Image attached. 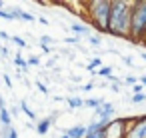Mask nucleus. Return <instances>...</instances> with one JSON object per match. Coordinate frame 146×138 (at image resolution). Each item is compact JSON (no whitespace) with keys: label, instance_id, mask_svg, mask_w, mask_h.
<instances>
[{"label":"nucleus","instance_id":"4c0bfd02","mask_svg":"<svg viewBox=\"0 0 146 138\" xmlns=\"http://www.w3.org/2000/svg\"><path fill=\"white\" fill-rule=\"evenodd\" d=\"M68 78H70V80H72V82H76V84H78V82H80V76H68Z\"/></svg>","mask_w":146,"mask_h":138},{"label":"nucleus","instance_id":"58836bf2","mask_svg":"<svg viewBox=\"0 0 146 138\" xmlns=\"http://www.w3.org/2000/svg\"><path fill=\"white\" fill-rule=\"evenodd\" d=\"M62 100H66V98H62L60 94H56V96H54V102H62Z\"/></svg>","mask_w":146,"mask_h":138},{"label":"nucleus","instance_id":"6ab92c4d","mask_svg":"<svg viewBox=\"0 0 146 138\" xmlns=\"http://www.w3.org/2000/svg\"><path fill=\"white\" fill-rule=\"evenodd\" d=\"M20 20H24V22H34V20H36V16H34V14H30V12H26V10H22V8H20Z\"/></svg>","mask_w":146,"mask_h":138},{"label":"nucleus","instance_id":"c85d7f7f","mask_svg":"<svg viewBox=\"0 0 146 138\" xmlns=\"http://www.w3.org/2000/svg\"><path fill=\"white\" fill-rule=\"evenodd\" d=\"M8 138H18V130H16L14 126H12V128L8 130Z\"/></svg>","mask_w":146,"mask_h":138},{"label":"nucleus","instance_id":"1a4fd4ad","mask_svg":"<svg viewBox=\"0 0 146 138\" xmlns=\"http://www.w3.org/2000/svg\"><path fill=\"white\" fill-rule=\"evenodd\" d=\"M70 32H72L74 36H84V34L90 36V28H88L86 24H80V22H72V24H70Z\"/></svg>","mask_w":146,"mask_h":138},{"label":"nucleus","instance_id":"4be33fe9","mask_svg":"<svg viewBox=\"0 0 146 138\" xmlns=\"http://www.w3.org/2000/svg\"><path fill=\"white\" fill-rule=\"evenodd\" d=\"M36 88H38V90H40V92H42L44 96L48 94V88H46V84H44L42 80H36Z\"/></svg>","mask_w":146,"mask_h":138},{"label":"nucleus","instance_id":"c9c22d12","mask_svg":"<svg viewBox=\"0 0 146 138\" xmlns=\"http://www.w3.org/2000/svg\"><path fill=\"white\" fill-rule=\"evenodd\" d=\"M0 52H2V56H10V52H8V48H6V46L0 48Z\"/></svg>","mask_w":146,"mask_h":138},{"label":"nucleus","instance_id":"cd10ccee","mask_svg":"<svg viewBox=\"0 0 146 138\" xmlns=\"http://www.w3.org/2000/svg\"><path fill=\"white\" fill-rule=\"evenodd\" d=\"M132 92L134 94H144V86L142 84H136V86H132Z\"/></svg>","mask_w":146,"mask_h":138},{"label":"nucleus","instance_id":"f3484780","mask_svg":"<svg viewBox=\"0 0 146 138\" xmlns=\"http://www.w3.org/2000/svg\"><path fill=\"white\" fill-rule=\"evenodd\" d=\"M64 42H66L68 46L78 48V46H80V36H66V38H64Z\"/></svg>","mask_w":146,"mask_h":138},{"label":"nucleus","instance_id":"bb28decb","mask_svg":"<svg viewBox=\"0 0 146 138\" xmlns=\"http://www.w3.org/2000/svg\"><path fill=\"white\" fill-rule=\"evenodd\" d=\"M94 86H96L94 82H86V84H84L80 90H84V92H92V90H94Z\"/></svg>","mask_w":146,"mask_h":138},{"label":"nucleus","instance_id":"e433bc0d","mask_svg":"<svg viewBox=\"0 0 146 138\" xmlns=\"http://www.w3.org/2000/svg\"><path fill=\"white\" fill-rule=\"evenodd\" d=\"M38 22H40V24H44V26H48V20H46L44 16H38Z\"/></svg>","mask_w":146,"mask_h":138},{"label":"nucleus","instance_id":"37998d69","mask_svg":"<svg viewBox=\"0 0 146 138\" xmlns=\"http://www.w3.org/2000/svg\"><path fill=\"white\" fill-rule=\"evenodd\" d=\"M2 6H4V2H2V0H0V8H2Z\"/></svg>","mask_w":146,"mask_h":138},{"label":"nucleus","instance_id":"ddd939ff","mask_svg":"<svg viewBox=\"0 0 146 138\" xmlns=\"http://www.w3.org/2000/svg\"><path fill=\"white\" fill-rule=\"evenodd\" d=\"M20 112H22V114H26V116H28V118H30L32 122L36 120V112L28 108V104H26V100H20Z\"/></svg>","mask_w":146,"mask_h":138},{"label":"nucleus","instance_id":"20e7f679","mask_svg":"<svg viewBox=\"0 0 146 138\" xmlns=\"http://www.w3.org/2000/svg\"><path fill=\"white\" fill-rule=\"evenodd\" d=\"M128 126H130L128 118H116V120L108 122L104 134H106V138H126L128 136Z\"/></svg>","mask_w":146,"mask_h":138},{"label":"nucleus","instance_id":"0eeeda50","mask_svg":"<svg viewBox=\"0 0 146 138\" xmlns=\"http://www.w3.org/2000/svg\"><path fill=\"white\" fill-rule=\"evenodd\" d=\"M62 132H66L70 138H86L88 128H86L84 124H74L72 128H66V130H62Z\"/></svg>","mask_w":146,"mask_h":138},{"label":"nucleus","instance_id":"dca6fc26","mask_svg":"<svg viewBox=\"0 0 146 138\" xmlns=\"http://www.w3.org/2000/svg\"><path fill=\"white\" fill-rule=\"evenodd\" d=\"M10 42H12V44H16L18 48H26V46H28V42H26L24 38H20V36H16V34H14V36L10 38Z\"/></svg>","mask_w":146,"mask_h":138},{"label":"nucleus","instance_id":"79ce46f5","mask_svg":"<svg viewBox=\"0 0 146 138\" xmlns=\"http://www.w3.org/2000/svg\"><path fill=\"white\" fill-rule=\"evenodd\" d=\"M58 138H70V136H68L66 132H60V136H58Z\"/></svg>","mask_w":146,"mask_h":138},{"label":"nucleus","instance_id":"b1692460","mask_svg":"<svg viewBox=\"0 0 146 138\" xmlns=\"http://www.w3.org/2000/svg\"><path fill=\"white\" fill-rule=\"evenodd\" d=\"M28 66H40V58L38 56H30L28 58Z\"/></svg>","mask_w":146,"mask_h":138},{"label":"nucleus","instance_id":"a18cd8bd","mask_svg":"<svg viewBox=\"0 0 146 138\" xmlns=\"http://www.w3.org/2000/svg\"><path fill=\"white\" fill-rule=\"evenodd\" d=\"M144 44H146V42H144Z\"/></svg>","mask_w":146,"mask_h":138},{"label":"nucleus","instance_id":"72a5a7b5","mask_svg":"<svg viewBox=\"0 0 146 138\" xmlns=\"http://www.w3.org/2000/svg\"><path fill=\"white\" fill-rule=\"evenodd\" d=\"M110 90L118 94V92H120V84H110Z\"/></svg>","mask_w":146,"mask_h":138},{"label":"nucleus","instance_id":"f257e3e1","mask_svg":"<svg viewBox=\"0 0 146 138\" xmlns=\"http://www.w3.org/2000/svg\"><path fill=\"white\" fill-rule=\"evenodd\" d=\"M130 22H132V2H128V0H112L108 34L130 40Z\"/></svg>","mask_w":146,"mask_h":138},{"label":"nucleus","instance_id":"6e6552de","mask_svg":"<svg viewBox=\"0 0 146 138\" xmlns=\"http://www.w3.org/2000/svg\"><path fill=\"white\" fill-rule=\"evenodd\" d=\"M54 122L50 120V116H46V118H42V120H38L36 122V132L40 134V136H46V132L50 130V126H52Z\"/></svg>","mask_w":146,"mask_h":138},{"label":"nucleus","instance_id":"f03ea898","mask_svg":"<svg viewBox=\"0 0 146 138\" xmlns=\"http://www.w3.org/2000/svg\"><path fill=\"white\" fill-rule=\"evenodd\" d=\"M84 6H86L88 22H90L100 34H108L110 12H112V0H92V2H84Z\"/></svg>","mask_w":146,"mask_h":138},{"label":"nucleus","instance_id":"5701e85b","mask_svg":"<svg viewBox=\"0 0 146 138\" xmlns=\"http://www.w3.org/2000/svg\"><path fill=\"white\" fill-rule=\"evenodd\" d=\"M146 100V94H132V102L134 104H140V102H144Z\"/></svg>","mask_w":146,"mask_h":138},{"label":"nucleus","instance_id":"aec40b11","mask_svg":"<svg viewBox=\"0 0 146 138\" xmlns=\"http://www.w3.org/2000/svg\"><path fill=\"white\" fill-rule=\"evenodd\" d=\"M98 76H102V78L108 80V78L112 76V66H102V68L98 70Z\"/></svg>","mask_w":146,"mask_h":138},{"label":"nucleus","instance_id":"c03bdc74","mask_svg":"<svg viewBox=\"0 0 146 138\" xmlns=\"http://www.w3.org/2000/svg\"><path fill=\"white\" fill-rule=\"evenodd\" d=\"M0 56H2V52H0Z\"/></svg>","mask_w":146,"mask_h":138},{"label":"nucleus","instance_id":"2f4dec72","mask_svg":"<svg viewBox=\"0 0 146 138\" xmlns=\"http://www.w3.org/2000/svg\"><path fill=\"white\" fill-rule=\"evenodd\" d=\"M4 108H8V106H6V100H4V96L0 94V110H4Z\"/></svg>","mask_w":146,"mask_h":138},{"label":"nucleus","instance_id":"393cba45","mask_svg":"<svg viewBox=\"0 0 146 138\" xmlns=\"http://www.w3.org/2000/svg\"><path fill=\"white\" fill-rule=\"evenodd\" d=\"M56 62H58V56L48 58V60H46V68H54V66H56Z\"/></svg>","mask_w":146,"mask_h":138},{"label":"nucleus","instance_id":"a211bd4d","mask_svg":"<svg viewBox=\"0 0 146 138\" xmlns=\"http://www.w3.org/2000/svg\"><path fill=\"white\" fill-rule=\"evenodd\" d=\"M88 42H90L92 48H100V44H102V40H100L98 34H90V36H88Z\"/></svg>","mask_w":146,"mask_h":138},{"label":"nucleus","instance_id":"9b49d317","mask_svg":"<svg viewBox=\"0 0 146 138\" xmlns=\"http://www.w3.org/2000/svg\"><path fill=\"white\" fill-rule=\"evenodd\" d=\"M66 102H68L70 110H74V108H84V98H80V96H68Z\"/></svg>","mask_w":146,"mask_h":138},{"label":"nucleus","instance_id":"c756f323","mask_svg":"<svg viewBox=\"0 0 146 138\" xmlns=\"http://www.w3.org/2000/svg\"><path fill=\"white\" fill-rule=\"evenodd\" d=\"M122 62H124L126 66H134V62H132V58H130V56H122Z\"/></svg>","mask_w":146,"mask_h":138},{"label":"nucleus","instance_id":"39448f33","mask_svg":"<svg viewBox=\"0 0 146 138\" xmlns=\"http://www.w3.org/2000/svg\"><path fill=\"white\" fill-rule=\"evenodd\" d=\"M128 136L126 138H146V114L138 118H128Z\"/></svg>","mask_w":146,"mask_h":138},{"label":"nucleus","instance_id":"473e14b6","mask_svg":"<svg viewBox=\"0 0 146 138\" xmlns=\"http://www.w3.org/2000/svg\"><path fill=\"white\" fill-rule=\"evenodd\" d=\"M4 82H6V86H8V88H12V78H10L8 74H4Z\"/></svg>","mask_w":146,"mask_h":138},{"label":"nucleus","instance_id":"ea45409f","mask_svg":"<svg viewBox=\"0 0 146 138\" xmlns=\"http://www.w3.org/2000/svg\"><path fill=\"white\" fill-rule=\"evenodd\" d=\"M140 84L146 88V74H144V76H140Z\"/></svg>","mask_w":146,"mask_h":138},{"label":"nucleus","instance_id":"2eb2a0df","mask_svg":"<svg viewBox=\"0 0 146 138\" xmlns=\"http://www.w3.org/2000/svg\"><path fill=\"white\" fill-rule=\"evenodd\" d=\"M52 44H56V40H54L52 36H48V34L40 36V46H48V48H52Z\"/></svg>","mask_w":146,"mask_h":138},{"label":"nucleus","instance_id":"7c9ffc66","mask_svg":"<svg viewBox=\"0 0 146 138\" xmlns=\"http://www.w3.org/2000/svg\"><path fill=\"white\" fill-rule=\"evenodd\" d=\"M0 38H2V40H10L12 36H10L8 32H4V30H0Z\"/></svg>","mask_w":146,"mask_h":138},{"label":"nucleus","instance_id":"a878e982","mask_svg":"<svg viewBox=\"0 0 146 138\" xmlns=\"http://www.w3.org/2000/svg\"><path fill=\"white\" fill-rule=\"evenodd\" d=\"M124 82H126V84H130V86H136V84H138V78H134V76H126V78H124Z\"/></svg>","mask_w":146,"mask_h":138},{"label":"nucleus","instance_id":"4468645a","mask_svg":"<svg viewBox=\"0 0 146 138\" xmlns=\"http://www.w3.org/2000/svg\"><path fill=\"white\" fill-rule=\"evenodd\" d=\"M12 62H14V64H16L18 68H22V70H28V60H24L20 52H16V54H14V58H12Z\"/></svg>","mask_w":146,"mask_h":138},{"label":"nucleus","instance_id":"f704fd0d","mask_svg":"<svg viewBox=\"0 0 146 138\" xmlns=\"http://www.w3.org/2000/svg\"><path fill=\"white\" fill-rule=\"evenodd\" d=\"M18 112H20V106H18V108H16V106H12V108H10V114H12V116H16Z\"/></svg>","mask_w":146,"mask_h":138},{"label":"nucleus","instance_id":"a19ab883","mask_svg":"<svg viewBox=\"0 0 146 138\" xmlns=\"http://www.w3.org/2000/svg\"><path fill=\"white\" fill-rule=\"evenodd\" d=\"M140 58H142V60L146 62V50H142V52H140Z\"/></svg>","mask_w":146,"mask_h":138},{"label":"nucleus","instance_id":"7ed1b4c3","mask_svg":"<svg viewBox=\"0 0 146 138\" xmlns=\"http://www.w3.org/2000/svg\"><path fill=\"white\" fill-rule=\"evenodd\" d=\"M130 42H146V0L132 2V22H130Z\"/></svg>","mask_w":146,"mask_h":138},{"label":"nucleus","instance_id":"423d86ee","mask_svg":"<svg viewBox=\"0 0 146 138\" xmlns=\"http://www.w3.org/2000/svg\"><path fill=\"white\" fill-rule=\"evenodd\" d=\"M94 114H96V118H98V120L110 122V120H112V116H114V104H112V102H104L100 108H96V110H94Z\"/></svg>","mask_w":146,"mask_h":138},{"label":"nucleus","instance_id":"f8f14e48","mask_svg":"<svg viewBox=\"0 0 146 138\" xmlns=\"http://www.w3.org/2000/svg\"><path fill=\"white\" fill-rule=\"evenodd\" d=\"M102 104H104V98H86L84 100V108H92V110L100 108Z\"/></svg>","mask_w":146,"mask_h":138},{"label":"nucleus","instance_id":"412c9836","mask_svg":"<svg viewBox=\"0 0 146 138\" xmlns=\"http://www.w3.org/2000/svg\"><path fill=\"white\" fill-rule=\"evenodd\" d=\"M86 138H106V134H104V130H98V132H88Z\"/></svg>","mask_w":146,"mask_h":138},{"label":"nucleus","instance_id":"9d476101","mask_svg":"<svg viewBox=\"0 0 146 138\" xmlns=\"http://www.w3.org/2000/svg\"><path fill=\"white\" fill-rule=\"evenodd\" d=\"M0 126H4V128H10L12 126V114H10L8 108L0 110Z\"/></svg>","mask_w":146,"mask_h":138}]
</instances>
